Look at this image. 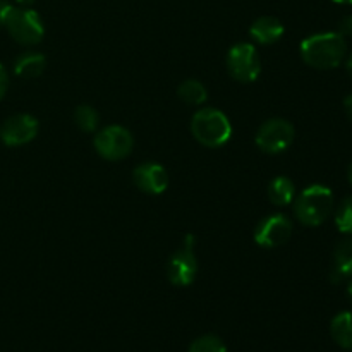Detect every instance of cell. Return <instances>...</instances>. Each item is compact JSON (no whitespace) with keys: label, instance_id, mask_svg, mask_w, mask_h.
Instances as JSON below:
<instances>
[{"label":"cell","instance_id":"obj_26","mask_svg":"<svg viewBox=\"0 0 352 352\" xmlns=\"http://www.w3.org/2000/svg\"><path fill=\"white\" fill-rule=\"evenodd\" d=\"M16 2L19 3L21 7H30V6H33L34 0H16Z\"/></svg>","mask_w":352,"mask_h":352},{"label":"cell","instance_id":"obj_29","mask_svg":"<svg viewBox=\"0 0 352 352\" xmlns=\"http://www.w3.org/2000/svg\"><path fill=\"white\" fill-rule=\"evenodd\" d=\"M337 3H352V0H333Z\"/></svg>","mask_w":352,"mask_h":352},{"label":"cell","instance_id":"obj_7","mask_svg":"<svg viewBox=\"0 0 352 352\" xmlns=\"http://www.w3.org/2000/svg\"><path fill=\"white\" fill-rule=\"evenodd\" d=\"M229 74L237 82H254L260 78L261 58L253 43H236L229 48L226 57Z\"/></svg>","mask_w":352,"mask_h":352},{"label":"cell","instance_id":"obj_2","mask_svg":"<svg viewBox=\"0 0 352 352\" xmlns=\"http://www.w3.org/2000/svg\"><path fill=\"white\" fill-rule=\"evenodd\" d=\"M336 206L332 189L322 184H313L294 199L296 219L306 227H318L330 219Z\"/></svg>","mask_w":352,"mask_h":352},{"label":"cell","instance_id":"obj_4","mask_svg":"<svg viewBox=\"0 0 352 352\" xmlns=\"http://www.w3.org/2000/svg\"><path fill=\"white\" fill-rule=\"evenodd\" d=\"M14 41L24 47H33L43 40L45 26L41 16L31 7H12L3 26Z\"/></svg>","mask_w":352,"mask_h":352},{"label":"cell","instance_id":"obj_16","mask_svg":"<svg viewBox=\"0 0 352 352\" xmlns=\"http://www.w3.org/2000/svg\"><path fill=\"white\" fill-rule=\"evenodd\" d=\"M330 333L342 349L352 351V311L339 313L330 323Z\"/></svg>","mask_w":352,"mask_h":352},{"label":"cell","instance_id":"obj_14","mask_svg":"<svg viewBox=\"0 0 352 352\" xmlns=\"http://www.w3.org/2000/svg\"><path fill=\"white\" fill-rule=\"evenodd\" d=\"M346 278H352V237L337 244L333 251L332 280L340 282Z\"/></svg>","mask_w":352,"mask_h":352},{"label":"cell","instance_id":"obj_17","mask_svg":"<svg viewBox=\"0 0 352 352\" xmlns=\"http://www.w3.org/2000/svg\"><path fill=\"white\" fill-rule=\"evenodd\" d=\"M177 96L186 105L199 107L208 98V91H206V86L198 79H186L179 85Z\"/></svg>","mask_w":352,"mask_h":352},{"label":"cell","instance_id":"obj_3","mask_svg":"<svg viewBox=\"0 0 352 352\" xmlns=\"http://www.w3.org/2000/svg\"><path fill=\"white\" fill-rule=\"evenodd\" d=\"M191 133L203 146L220 148L232 138V124L222 110L203 107L192 116Z\"/></svg>","mask_w":352,"mask_h":352},{"label":"cell","instance_id":"obj_10","mask_svg":"<svg viewBox=\"0 0 352 352\" xmlns=\"http://www.w3.org/2000/svg\"><path fill=\"white\" fill-rule=\"evenodd\" d=\"M36 117L31 113H16V116L7 117L0 126V141L6 146H23L31 143L38 136Z\"/></svg>","mask_w":352,"mask_h":352},{"label":"cell","instance_id":"obj_24","mask_svg":"<svg viewBox=\"0 0 352 352\" xmlns=\"http://www.w3.org/2000/svg\"><path fill=\"white\" fill-rule=\"evenodd\" d=\"M344 110H346L347 117L352 120V93L351 95H347L346 98H344Z\"/></svg>","mask_w":352,"mask_h":352},{"label":"cell","instance_id":"obj_21","mask_svg":"<svg viewBox=\"0 0 352 352\" xmlns=\"http://www.w3.org/2000/svg\"><path fill=\"white\" fill-rule=\"evenodd\" d=\"M337 33L342 34L344 38L352 36V14H349V16H344L342 19H340L339 31H337Z\"/></svg>","mask_w":352,"mask_h":352},{"label":"cell","instance_id":"obj_23","mask_svg":"<svg viewBox=\"0 0 352 352\" xmlns=\"http://www.w3.org/2000/svg\"><path fill=\"white\" fill-rule=\"evenodd\" d=\"M7 88H9V76H7L6 67H3V65L0 64V100H2L3 96H6Z\"/></svg>","mask_w":352,"mask_h":352},{"label":"cell","instance_id":"obj_22","mask_svg":"<svg viewBox=\"0 0 352 352\" xmlns=\"http://www.w3.org/2000/svg\"><path fill=\"white\" fill-rule=\"evenodd\" d=\"M10 10H12V6L7 0H0V28L6 26Z\"/></svg>","mask_w":352,"mask_h":352},{"label":"cell","instance_id":"obj_11","mask_svg":"<svg viewBox=\"0 0 352 352\" xmlns=\"http://www.w3.org/2000/svg\"><path fill=\"white\" fill-rule=\"evenodd\" d=\"M133 181L141 192L158 196L167 191L168 174L157 162H143L133 170Z\"/></svg>","mask_w":352,"mask_h":352},{"label":"cell","instance_id":"obj_18","mask_svg":"<svg viewBox=\"0 0 352 352\" xmlns=\"http://www.w3.org/2000/svg\"><path fill=\"white\" fill-rule=\"evenodd\" d=\"M72 119H74V124L82 131V133H95V131L98 129L100 117L98 112H96L91 105L82 103V105L76 107Z\"/></svg>","mask_w":352,"mask_h":352},{"label":"cell","instance_id":"obj_25","mask_svg":"<svg viewBox=\"0 0 352 352\" xmlns=\"http://www.w3.org/2000/svg\"><path fill=\"white\" fill-rule=\"evenodd\" d=\"M346 69H347V74H349L351 79H352V52H351V55L347 57V60H346Z\"/></svg>","mask_w":352,"mask_h":352},{"label":"cell","instance_id":"obj_28","mask_svg":"<svg viewBox=\"0 0 352 352\" xmlns=\"http://www.w3.org/2000/svg\"><path fill=\"white\" fill-rule=\"evenodd\" d=\"M347 177H349V182L352 184V164L349 165V172H347Z\"/></svg>","mask_w":352,"mask_h":352},{"label":"cell","instance_id":"obj_15","mask_svg":"<svg viewBox=\"0 0 352 352\" xmlns=\"http://www.w3.org/2000/svg\"><path fill=\"white\" fill-rule=\"evenodd\" d=\"M268 198L275 206H287L296 199V186L287 175H278L268 184Z\"/></svg>","mask_w":352,"mask_h":352},{"label":"cell","instance_id":"obj_13","mask_svg":"<svg viewBox=\"0 0 352 352\" xmlns=\"http://www.w3.org/2000/svg\"><path fill=\"white\" fill-rule=\"evenodd\" d=\"M47 67V58L40 52H24L14 62V74L24 79H34L43 74Z\"/></svg>","mask_w":352,"mask_h":352},{"label":"cell","instance_id":"obj_1","mask_svg":"<svg viewBox=\"0 0 352 352\" xmlns=\"http://www.w3.org/2000/svg\"><path fill=\"white\" fill-rule=\"evenodd\" d=\"M299 54L305 64L318 71H330L339 67L347 55L346 38L337 31L316 33L305 38L299 47Z\"/></svg>","mask_w":352,"mask_h":352},{"label":"cell","instance_id":"obj_27","mask_svg":"<svg viewBox=\"0 0 352 352\" xmlns=\"http://www.w3.org/2000/svg\"><path fill=\"white\" fill-rule=\"evenodd\" d=\"M347 296H349L351 301H352V278H351L349 284H347Z\"/></svg>","mask_w":352,"mask_h":352},{"label":"cell","instance_id":"obj_6","mask_svg":"<svg viewBox=\"0 0 352 352\" xmlns=\"http://www.w3.org/2000/svg\"><path fill=\"white\" fill-rule=\"evenodd\" d=\"M93 146H95L96 153L105 160H124L133 151L134 138L129 129L119 126V124H112V126L103 127L95 134Z\"/></svg>","mask_w":352,"mask_h":352},{"label":"cell","instance_id":"obj_5","mask_svg":"<svg viewBox=\"0 0 352 352\" xmlns=\"http://www.w3.org/2000/svg\"><path fill=\"white\" fill-rule=\"evenodd\" d=\"M198 275V258H196V241L186 236L181 246L172 253L167 261V278L172 285L188 287Z\"/></svg>","mask_w":352,"mask_h":352},{"label":"cell","instance_id":"obj_8","mask_svg":"<svg viewBox=\"0 0 352 352\" xmlns=\"http://www.w3.org/2000/svg\"><path fill=\"white\" fill-rule=\"evenodd\" d=\"M296 131L289 120L275 117V119L265 120L254 136V143L263 153L278 155L284 153L294 143Z\"/></svg>","mask_w":352,"mask_h":352},{"label":"cell","instance_id":"obj_20","mask_svg":"<svg viewBox=\"0 0 352 352\" xmlns=\"http://www.w3.org/2000/svg\"><path fill=\"white\" fill-rule=\"evenodd\" d=\"M188 352H227V347L220 337L208 333V336L198 337V339L189 346Z\"/></svg>","mask_w":352,"mask_h":352},{"label":"cell","instance_id":"obj_12","mask_svg":"<svg viewBox=\"0 0 352 352\" xmlns=\"http://www.w3.org/2000/svg\"><path fill=\"white\" fill-rule=\"evenodd\" d=\"M285 28L280 19L274 16H261L251 24L250 36L260 45H274L284 34Z\"/></svg>","mask_w":352,"mask_h":352},{"label":"cell","instance_id":"obj_9","mask_svg":"<svg viewBox=\"0 0 352 352\" xmlns=\"http://www.w3.org/2000/svg\"><path fill=\"white\" fill-rule=\"evenodd\" d=\"M292 222L289 217L282 215V213H275V215H268L261 220L254 229V243L265 250H274V248H280L291 239L292 236Z\"/></svg>","mask_w":352,"mask_h":352},{"label":"cell","instance_id":"obj_19","mask_svg":"<svg viewBox=\"0 0 352 352\" xmlns=\"http://www.w3.org/2000/svg\"><path fill=\"white\" fill-rule=\"evenodd\" d=\"M336 226L342 234L352 236V196H347L336 210Z\"/></svg>","mask_w":352,"mask_h":352}]
</instances>
